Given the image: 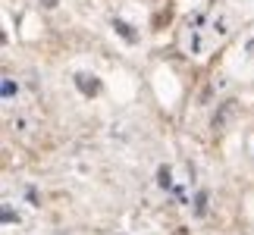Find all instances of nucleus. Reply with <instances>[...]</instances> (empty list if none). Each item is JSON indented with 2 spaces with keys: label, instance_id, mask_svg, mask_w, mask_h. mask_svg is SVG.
Listing matches in <instances>:
<instances>
[{
  "label": "nucleus",
  "instance_id": "obj_1",
  "mask_svg": "<svg viewBox=\"0 0 254 235\" xmlns=\"http://www.w3.org/2000/svg\"><path fill=\"white\" fill-rule=\"evenodd\" d=\"M75 85H79V91L82 94H97V88H101V85H97V78L94 75H75Z\"/></svg>",
  "mask_w": 254,
  "mask_h": 235
},
{
  "label": "nucleus",
  "instance_id": "obj_2",
  "mask_svg": "<svg viewBox=\"0 0 254 235\" xmlns=\"http://www.w3.org/2000/svg\"><path fill=\"white\" fill-rule=\"evenodd\" d=\"M232 110H236V101H226V104H223V110L213 116V129H223V122H226V116H229Z\"/></svg>",
  "mask_w": 254,
  "mask_h": 235
},
{
  "label": "nucleus",
  "instance_id": "obj_3",
  "mask_svg": "<svg viewBox=\"0 0 254 235\" xmlns=\"http://www.w3.org/2000/svg\"><path fill=\"white\" fill-rule=\"evenodd\" d=\"M113 25H116V28H120V35L126 38V41H135V32H132V28H129V25H126V22H113Z\"/></svg>",
  "mask_w": 254,
  "mask_h": 235
},
{
  "label": "nucleus",
  "instance_id": "obj_4",
  "mask_svg": "<svg viewBox=\"0 0 254 235\" xmlns=\"http://www.w3.org/2000/svg\"><path fill=\"white\" fill-rule=\"evenodd\" d=\"M13 94H16V85H13V78H3V101H9Z\"/></svg>",
  "mask_w": 254,
  "mask_h": 235
},
{
  "label": "nucleus",
  "instance_id": "obj_5",
  "mask_svg": "<svg viewBox=\"0 0 254 235\" xmlns=\"http://www.w3.org/2000/svg\"><path fill=\"white\" fill-rule=\"evenodd\" d=\"M194 210H198V213H204V210H207V194H198V204H194Z\"/></svg>",
  "mask_w": 254,
  "mask_h": 235
},
{
  "label": "nucleus",
  "instance_id": "obj_6",
  "mask_svg": "<svg viewBox=\"0 0 254 235\" xmlns=\"http://www.w3.org/2000/svg\"><path fill=\"white\" fill-rule=\"evenodd\" d=\"M160 185H163V188H170V170H160Z\"/></svg>",
  "mask_w": 254,
  "mask_h": 235
},
{
  "label": "nucleus",
  "instance_id": "obj_7",
  "mask_svg": "<svg viewBox=\"0 0 254 235\" xmlns=\"http://www.w3.org/2000/svg\"><path fill=\"white\" fill-rule=\"evenodd\" d=\"M16 217H13V210H9V207H3V223H13Z\"/></svg>",
  "mask_w": 254,
  "mask_h": 235
},
{
  "label": "nucleus",
  "instance_id": "obj_8",
  "mask_svg": "<svg viewBox=\"0 0 254 235\" xmlns=\"http://www.w3.org/2000/svg\"><path fill=\"white\" fill-rule=\"evenodd\" d=\"M57 3H60V0H41V6H47V9H54Z\"/></svg>",
  "mask_w": 254,
  "mask_h": 235
},
{
  "label": "nucleus",
  "instance_id": "obj_9",
  "mask_svg": "<svg viewBox=\"0 0 254 235\" xmlns=\"http://www.w3.org/2000/svg\"><path fill=\"white\" fill-rule=\"evenodd\" d=\"M248 51H254V41H248Z\"/></svg>",
  "mask_w": 254,
  "mask_h": 235
}]
</instances>
